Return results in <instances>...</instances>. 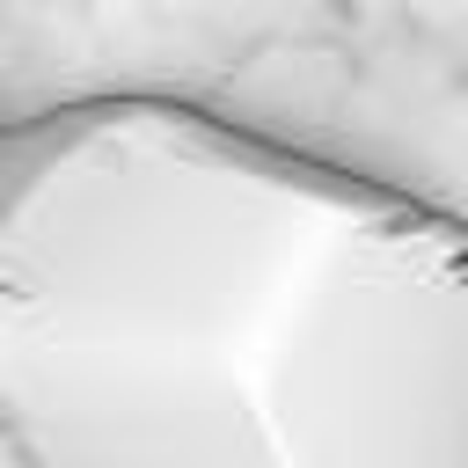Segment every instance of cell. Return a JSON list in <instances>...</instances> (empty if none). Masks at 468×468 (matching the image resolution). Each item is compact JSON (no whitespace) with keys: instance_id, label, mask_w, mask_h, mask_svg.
Returning <instances> with one entry per match:
<instances>
[{"instance_id":"6da1fadb","label":"cell","mask_w":468,"mask_h":468,"mask_svg":"<svg viewBox=\"0 0 468 468\" xmlns=\"http://www.w3.org/2000/svg\"><path fill=\"white\" fill-rule=\"evenodd\" d=\"M0 468H468V219L176 95L0 124Z\"/></svg>"}]
</instances>
